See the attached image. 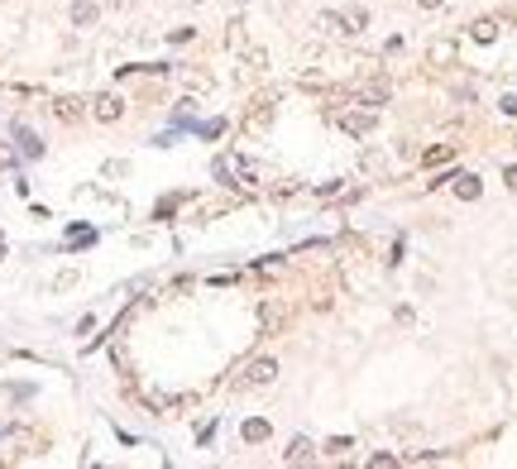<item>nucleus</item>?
Here are the masks:
<instances>
[{
    "label": "nucleus",
    "mask_w": 517,
    "mask_h": 469,
    "mask_svg": "<svg viewBox=\"0 0 517 469\" xmlns=\"http://www.w3.org/2000/svg\"><path fill=\"white\" fill-rule=\"evenodd\" d=\"M369 125H374L369 110H345L340 115V129H350V134H369Z\"/></svg>",
    "instance_id": "f257e3e1"
},
{
    "label": "nucleus",
    "mask_w": 517,
    "mask_h": 469,
    "mask_svg": "<svg viewBox=\"0 0 517 469\" xmlns=\"http://www.w3.org/2000/svg\"><path fill=\"white\" fill-rule=\"evenodd\" d=\"M479 191H484V183H479L474 173H460V178H455V196H460V201H474Z\"/></svg>",
    "instance_id": "f03ea898"
},
{
    "label": "nucleus",
    "mask_w": 517,
    "mask_h": 469,
    "mask_svg": "<svg viewBox=\"0 0 517 469\" xmlns=\"http://www.w3.org/2000/svg\"><path fill=\"white\" fill-rule=\"evenodd\" d=\"M273 374H278L273 359H254V364H249V383H273Z\"/></svg>",
    "instance_id": "7ed1b4c3"
},
{
    "label": "nucleus",
    "mask_w": 517,
    "mask_h": 469,
    "mask_svg": "<svg viewBox=\"0 0 517 469\" xmlns=\"http://www.w3.org/2000/svg\"><path fill=\"white\" fill-rule=\"evenodd\" d=\"M14 139H19V149H24L29 158H39V154H43V144H39V139H34V134H29L24 125H14Z\"/></svg>",
    "instance_id": "20e7f679"
},
{
    "label": "nucleus",
    "mask_w": 517,
    "mask_h": 469,
    "mask_svg": "<svg viewBox=\"0 0 517 469\" xmlns=\"http://www.w3.org/2000/svg\"><path fill=\"white\" fill-rule=\"evenodd\" d=\"M302 460H311V441L307 436H297V441L288 446V465H302Z\"/></svg>",
    "instance_id": "39448f33"
},
{
    "label": "nucleus",
    "mask_w": 517,
    "mask_h": 469,
    "mask_svg": "<svg viewBox=\"0 0 517 469\" xmlns=\"http://www.w3.org/2000/svg\"><path fill=\"white\" fill-rule=\"evenodd\" d=\"M72 24H82V29H87V24H96V5L77 0V5H72Z\"/></svg>",
    "instance_id": "423d86ee"
},
{
    "label": "nucleus",
    "mask_w": 517,
    "mask_h": 469,
    "mask_svg": "<svg viewBox=\"0 0 517 469\" xmlns=\"http://www.w3.org/2000/svg\"><path fill=\"white\" fill-rule=\"evenodd\" d=\"M244 441H249V446L268 441V421H244Z\"/></svg>",
    "instance_id": "0eeeda50"
},
{
    "label": "nucleus",
    "mask_w": 517,
    "mask_h": 469,
    "mask_svg": "<svg viewBox=\"0 0 517 469\" xmlns=\"http://www.w3.org/2000/svg\"><path fill=\"white\" fill-rule=\"evenodd\" d=\"M494 34H498L494 19H479V24H474V39H479V43H494Z\"/></svg>",
    "instance_id": "6e6552de"
},
{
    "label": "nucleus",
    "mask_w": 517,
    "mask_h": 469,
    "mask_svg": "<svg viewBox=\"0 0 517 469\" xmlns=\"http://www.w3.org/2000/svg\"><path fill=\"white\" fill-rule=\"evenodd\" d=\"M96 115H101V120H115V115H120V101H115V96H105L101 105H96Z\"/></svg>",
    "instance_id": "1a4fd4ad"
},
{
    "label": "nucleus",
    "mask_w": 517,
    "mask_h": 469,
    "mask_svg": "<svg viewBox=\"0 0 517 469\" xmlns=\"http://www.w3.org/2000/svg\"><path fill=\"white\" fill-rule=\"evenodd\" d=\"M416 5H421V10H436V5H445V0H416Z\"/></svg>",
    "instance_id": "9d476101"
},
{
    "label": "nucleus",
    "mask_w": 517,
    "mask_h": 469,
    "mask_svg": "<svg viewBox=\"0 0 517 469\" xmlns=\"http://www.w3.org/2000/svg\"><path fill=\"white\" fill-rule=\"evenodd\" d=\"M508 187H513V191H517V168H508Z\"/></svg>",
    "instance_id": "9b49d317"
}]
</instances>
